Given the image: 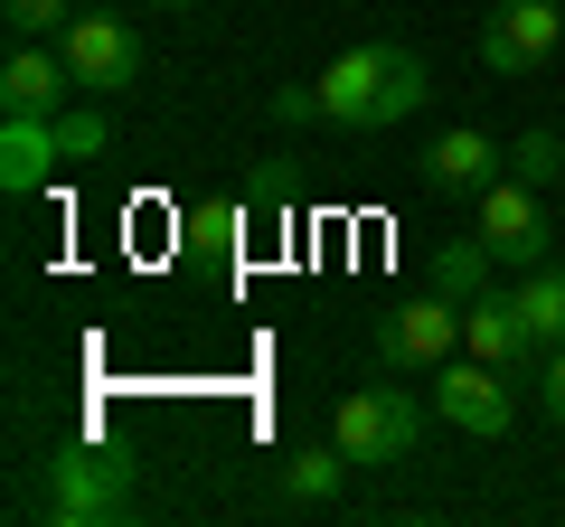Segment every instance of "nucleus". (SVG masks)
Masks as SVG:
<instances>
[{"label": "nucleus", "mask_w": 565, "mask_h": 527, "mask_svg": "<svg viewBox=\"0 0 565 527\" xmlns=\"http://www.w3.org/2000/svg\"><path fill=\"white\" fill-rule=\"evenodd\" d=\"M141 508V471L104 443H57L47 462L20 471V518H57V527H122Z\"/></svg>", "instance_id": "nucleus-1"}, {"label": "nucleus", "mask_w": 565, "mask_h": 527, "mask_svg": "<svg viewBox=\"0 0 565 527\" xmlns=\"http://www.w3.org/2000/svg\"><path fill=\"white\" fill-rule=\"evenodd\" d=\"M311 85H321V122L386 132V122L424 114V95H434V66H424L415 47H396V39H359L349 57H330Z\"/></svg>", "instance_id": "nucleus-2"}, {"label": "nucleus", "mask_w": 565, "mask_h": 527, "mask_svg": "<svg viewBox=\"0 0 565 527\" xmlns=\"http://www.w3.org/2000/svg\"><path fill=\"white\" fill-rule=\"evenodd\" d=\"M367 348H377V367H396V377L462 358V302H452V292H434V283L405 292V302H386V311H377Z\"/></svg>", "instance_id": "nucleus-3"}, {"label": "nucleus", "mask_w": 565, "mask_h": 527, "mask_svg": "<svg viewBox=\"0 0 565 527\" xmlns=\"http://www.w3.org/2000/svg\"><path fill=\"white\" fill-rule=\"evenodd\" d=\"M330 433H340V452L359 471H396V462H415V443H424V406L405 386H349Z\"/></svg>", "instance_id": "nucleus-4"}, {"label": "nucleus", "mask_w": 565, "mask_h": 527, "mask_svg": "<svg viewBox=\"0 0 565 527\" xmlns=\"http://www.w3.org/2000/svg\"><path fill=\"white\" fill-rule=\"evenodd\" d=\"M57 57H66V76H76V95H132L141 85V39H132V20H114V10H76L66 20V39H57Z\"/></svg>", "instance_id": "nucleus-5"}, {"label": "nucleus", "mask_w": 565, "mask_h": 527, "mask_svg": "<svg viewBox=\"0 0 565 527\" xmlns=\"http://www.w3.org/2000/svg\"><path fill=\"white\" fill-rule=\"evenodd\" d=\"M556 47H565V0H500L481 20V66L490 76H546L556 66Z\"/></svg>", "instance_id": "nucleus-6"}, {"label": "nucleus", "mask_w": 565, "mask_h": 527, "mask_svg": "<svg viewBox=\"0 0 565 527\" xmlns=\"http://www.w3.org/2000/svg\"><path fill=\"white\" fill-rule=\"evenodd\" d=\"M434 415H444L452 433H471V443H500L509 433V415H519V396H509V367H490V358H444L434 367Z\"/></svg>", "instance_id": "nucleus-7"}, {"label": "nucleus", "mask_w": 565, "mask_h": 527, "mask_svg": "<svg viewBox=\"0 0 565 527\" xmlns=\"http://www.w3.org/2000/svg\"><path fill=\"white\" fill-rule=\"evenodd\" d=\"M471 236H481L500 264H546V189H527V180H509V170H500V180L481 189Z\"/></svg>", "instance_id": "nucleus-8"}, {"label": "nucleus", "mask_w": 565, "mask_h": 527, "mask_svg": "<svg viewBox=\"0 0 565 527\" xmlns=\"http://www.w3.org/2000/svg\"><path fill=\"white\" fill-rule=\"evenodd\" d=\"M500 170H509V142L481 132V122H452V132H434V151H424V189H471V198H481Z\"/></svg>", "instance_id": "nucleus-9"}, {"label": "nucleus", "mask_w": 565, "mask_h": 527, "mask_svg": "<svg viewBox=\"0 0 565 527\" xmlns=\"http://www.w3.org/2000/svg\"><path fill=\"white\" fill-rule=\"evenodd\" d=\"M57 114H0V189L10 198H39L57 180Z\"/></svg>", "instance_id": "nucleus-10"}, {"label": "nucleus", "mask_w": 565, "mask_h": 527, "mask_svg": "<svg viewBox=\"0 0 565 527\" xmlns=\"http://www.w3.org/2000/svg\"><path fill=\"white\" fill-rule=\"evenodd\" d=\"M462 348H471V358H490V367H537V340H527L519 292H509V283H490L481 302L462 311Z\"/></svg>", "instance_id": "nucleus-11"}, {"label": "nucleus", "mask_w": 565, "mask_h": 527, "mask_svg": "<svg viewBox=\"0 0 565 527\" xmlns=\"http://www.w3.org/2000/svg\"><path fill=\"white\" fill-rule=\"evenodd\" d=\"M66 57L39 39H10V66H0V114H66Z\"/></svg>", "instance_id": "nucleus-12"}, {"label": "nucleus", "mask_w": 565, "mask_h": 527, "mask_svg": "<svg viewBox=\"0 0 565 527\" xmlns=\"http://www.w3.org/2000/svg\"><path fill=\"white\" fill-rule=\"evenodd\" d=\"M349 452H340V433L330 443H302V452H282V508H330L349 490Z\"/></svg>", "instance_id": "nucleus-13"}, {"label": "nucleus", "mask_w": 565, "mask_h": 527, "mask_svg": "<svg viewBox=\"0 0 565 527\" xmlns=\"http://www.w3.org/2000/svg\"><path fill=\"white\" fill-rule=\"evenodd\" d=\"M519 292V321H527V340H537V358L565 340V264H527V283H509Z\"/></svg>", "instance_id": "nucleus-14"}, {"label": "nucleus", "mask_w": 565, "mask_h": 527, "mask_svg": "<svg viewBox=\"0 0 565 527\" xmlns=\"http://www.w3.org/2000/svg\"><path fill=\"white\" fill-rule=\"evenodd\" d=\"M490 264H500V255H490V245L481 236H462V245H444V255H434V273H424V283H434V292H452V302H481V292H490Z\"/></svg>", "instance_id": "nucleus-15"}, {"label": "nucleus", "mask_w": 565, "mask_h": 527, "mask_svg": "<svg viewBox=\"0 0 565 527\" xmlns=\"http://www.w3.org/2000/svg\"><path fill=\"white\" fill-rule=\"evenodd\" d=\"M104 142H114L104 95H85V104H66V114H57V151H66V161H104Z\"/></svg>", "instance_id": "nucleus-16"}, {"label": "nucleus", "mask_w": 565, "mask_h": 527, "mask_svg": "<svg viewBox=\"0 0 565 527\" xmlns=\"http://www.w3.org/2000/svg\"><path fill=\"white\" fill-rule=\"evenodd\" d=\"M509 180L556 189L565 180V132H519V142H509Z\"/></svg>", "instance_id": "nucleus-17"}, {"label": "nucleus", "mask_w": 565, "mask_h": 527, "mask_svg": "<svg viewBox=\"0 0 565 527\" xmlns=\"http://www.w3.org/2000/svg\"><path fill=\"white\" fill-rule=\"evenodd\" d=\"M66 20H76V10H66V0H0V29H10V39H66Z\"/></svg>", "instance_id": "nucleus-18"}, {"label": "nucleus", "mask_w": 565, "mask_h": 527, "mask_svg": "<svg viewBox=\"0 0 565 527\" xmlns=\"http://www.w3.org/2000/svg\"><path fill=\"white\" fill-rule=\"evenodd\" d=\"M537 415H546V424H565V340L537 358Z\"/></svg>", "instance_id": "nucleus-19"}, {"label": "nucleus", "mask_w": 565, "mask_h": 527, "mask_svg": "<svg viewBox=\"0 0 565 527\" xmlns=\"http://www.w3.org/2000/svg\"><path fill=\"white\" fill-rule=\"evenodd\" d=\"M274 122H282V132L321 122V85H274Z\"/></svg>", "instance_id": "nucleus-20"}, {"label": "nucleus", "mask_w": 565, "mask_h": 527, "mask_svg": "<svg viewBox=\"0 0 565 527\" xmlns=\"http://www.w3.org/2000/svg\"><path fill=\"white\" fill-rule=\"evenodd\" d=\"M151 10H189V0H151Z\"/></svg>", "instance_id": "nucleus-21"}]
</instances>
